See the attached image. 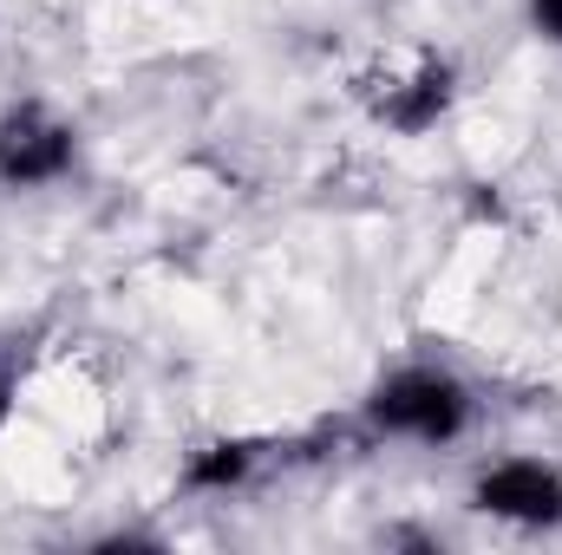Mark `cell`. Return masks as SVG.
Returning a JSON list of instances; mask_svg holds the SVG:
<instances>
[{
	"label": "cell",
	"instance_id": "cell-5",
	"mask_svg": "<svg viewBox=\"0 0 562 555\" xmlns=\"http://www.w3.org/2000/svg\"><path fill=\"white\" fill-rule=\"evenodd\" d=\"M256 464H262L256 438H216V444H203V451L183 464V484L203 490V497H223V490H243V484L256 477Z\"/></svg>",
	"mask_w": 562,
	"mask_h": 555
},
{
	"label": "cell",
	"instance_id": "cell-3",
	"mask_svg": "<svg viewBox=\"0 0 562 555\" xmlns=\"http://www.w3.org/2000/svg\"><path fill=\"white\" fill-rule=\"evenodd\" d=\"M79 170V125L46 99H13L0 112V190H53Z\"/></svg>",
	"mask_w": 562,
	"mask_h": 555
},
{
	"label": "cell",
	"instance_id": "cell-4",
	"mask_svg": "<svg viewBox=\"0 0 562 555\" xmlns=\"http://www.w3.org/2000/svg\"><path fill=\"white\" fill-rule=\"evenodd\" d=\"M451 105H458V66L445 53H406L400 66H386L367 86V112L393 138H425Z\"/></svg>",
	"mask_w": 562,
	"mask_h": 555
},
{
	"label": "cell",
	"instance_id": "cell-6",
	"mask_svg": "<svg viewBox=\"0 0 562 555\" xmlns=\"http://www.w3.org/2000/svg\"><path fill=\"white\" fill-rule=\"evenodd\" d=\"M524 20H530V33H537L543 46L562 53V0H524Z\"/></svg>",
	"mask_w": 562,
	"mask_h": 555
},
{
	"label": "cell",
	"instance_id": "cell-2",
	"mask_svg": "<svg viewBox=\"0 0 562 555\" xmlns=\"http://www.w3.org/2000/svg\"><path fill=\"white\" fill-rule=\"evenodd\" d=\"M464 503L504 530H524V536H543L562 530V464L557 457H537V451H510V457H491L471 471V490Z\"/></svg>",
	"mask_w": 562,
	"mask_h": 555
},
{
	"label": "cell",
	"instance_id": "cell-1",
	"mask_svg": "<svg viewBox=\"0 0 562 555\" xmlns=\"http://www.w3.org/2000/svg\"><path fill=\"white\" fill-rule=\"evenodd\" d=\"M367 424H373V438H393V444L451 451L477 424V393L464 386V373H451L438 360H406L367 393Z\"/></svg>",
	"mask_w": 562,
	"mask_h": 555
},
{
	"label": "cell",
	"instance_id": "cell-7",
	"mask_svg": "<svg viewBox=\"0 0 562 555\" xmlns=\"http://www.w3.org/2000/svg\"><path fill=\"white\" fill-rule=\"evenodd\" d=\"M13 399H20V393H13V366L0 360V431H7V418H13Z\"/></svg>",
	"mask_w": 562,
	"mask_h": 555
}]
</instances>
